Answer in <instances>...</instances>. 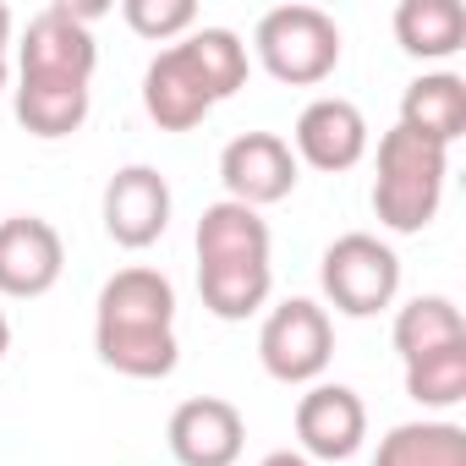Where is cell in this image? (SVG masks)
<instances>
[{"instance_id": "3957f363", "label": "cell", "mask_w": 466, "mask_h": 466, "mask_svg": "<svg viewBox=\"0 0 466 466\" xmlns=\"http://www.w3.org/2000/svg\"><path fill=\"white\" fill-rule=\"evenodd\" d=\"M444 176H450V148L390 127L379 137V176H373V214L395 237H417L433 225L444 203Z\"/></svg>"}, {"instance_id": "5b68a950", "label": "cell", "mask_w": 466, "mask_h": 466, "mask_svg": "<svg viewBox=\"0 0 466 466\" xmlns=\"http://www.w3.org/2000/svg\"><path fill=\"white\" fill-rule=\"evenodd\" d=\"M253 50L275 83L313 88L340 66V28L319 6H275L253 28Z\"/></svg>"}, {"instance_id": "9a60e30c", "label": "cell", "mask_w": 466, "mask_h": 466, "mask_svg": "<svg viewBox=\"0 0 466 466\" xmlns=\"http://www.w3.org/2000/svg\"><path fill=\"white\" fill-rule=\"evenodd\" d=\"M395 127H406V132H417V137H428L439 148L461 143V132H466V77H455V72H422L417 83H406Z\"/></svg>"}, {"instance_id": "8fae6325", "label": "cell", "mask_w": 466, "mask_h": 466, "mask_svg": "<svg viewBox=\"0 0 466 466\" xmlns=\"http://www.w3.org/2000/svg\"><path fill=\"white\" fill-rule=\"evenodd\" d=\"M165 439H170V455L181 466H237L242 444H248V422L219 395H192L170 411Z\"/></svg>"}, {"instance_id": "44dd1931", "label": "cell", "mask_w": 466, "mask_h": 466, "mask_svg": "<svg viewBox=\"0 0 466 466\" xmlns=\"http://www.w3.org/2000/svg\"><path fill=\"white\" fill-rule=\"evenodd\" d=\"M121 17H127V28L137 39H154V45L187 39L198 28V6H192V0H127Z\"/></svg>"}, {"instance_id": "cb8c5ba5", "label": "cell", "mask_w": 466, "mask_h": 466, "mask_svg": "<svg viewBox=\"0 0 466 466\" xmlns=\"http://www.w3.org/2000/svg\"><path fill=\"white\" fill-rule=\"evenodd\" d=\"M12 351V324H6V313H0V357Z\"/></svg>"}, {"instance_id": "9c48e42d", "label": "cell", "mask_w": 466, "mask_h": 466, "mask_svg": "<svg viewBox=\"0 0 466 466\" xmlns=\"http://www.w3.org/2000/svg\"><path fill=\"white\" fill-rule=\"evenodd\" d=\"M165 230H170V181L154 165H121L105 181V237L127 253H143Z\"/></svg>"}, {"instance_id": "ffe728a7", "label": "cell", "mask_w": 466, "mask_h": 466, "mask_svg": "<svg viewBox=\"0 0 466 466\" xmlns=\"http://www.w3.org/2000/svg\"><path fill=\"white\" fill-rule=\"evenodd\" d=\"M406 395L417 406H428V411H444V406L466 400V340L406 362Z\"/></svg>"}, {"instance_id": "30bf717a", "label": "cell", "mask_w": 466, "mask_h": 466, "mask_svg": "<svg viewBox=\"0 0 466 466\" xmlns=\"http://www.w3.org/2000/svg\"><path fill=\"white\" fill-rule=\"evenodd\" d=\"M61 269H66V242L50 219H39V214L0 219V297L34 302V297L56 291Z\"/></svg>"}, {"instance_id": "5bb4252c", "label": "cell", "mask_w": 466, "mask_h": 466, "mask_svg": "<svg viewBox=\"0 0 466 466\" xmlns=\"http://www.w3.org/2000/svg\"><path fill=\"white\" fill-rule=\"evenodd\" d=\"M198 291H203V308L214 319L242 324L269 302L275 264L269 258H208V264H198Z\"/></svg>"}, {"instance_id": "6da1fadb", "label": "cell", "mask_w": 466, "mask_h": 466, "mask_svg": "<svg viewBox=\"0 0 466 466\" xmlns=\"http://www.w3.org/2000/svg\"><path fill=\"white\" fill-rule=\"evenodd\" d=\"M94 351L105 368H116L127 379H170L181 362L176 286L148 264L116 269L94 302Z\"/></svg>"}, {"instance_id": "7c38bea8", "label": "cell", "mask_w": 466, "mask_h": 466, "mask_svg": "<svg viewBox=\"0 0 466 466\" xmlns=\"http://www.w3.org/2000/svg\"><path fill=\"white\" fill-rule=\"evenodd\" d=\"M291 143H297V148H291L297 165H313V170L340 176V170L362 165V154H368V116H362L351 99L324 94V99H313V105L297 116Z\"/></svg>"}, {"instance_id": "8992f818", "label": "cell", "mask_w": 466, "mask_h": 466, "mask_svg": "<svg viewBox=\"0 0 466 466\" xmlns=\"http://www.w3.org/2000/svg\"><path fill=\"white\" fill-rule=\"evenodd\" d=\"M319 286H324L335 313L373 319L400 291V258H395L390 242L368 237V230H346V237H335L324 248V258H319Z\"/></svg>"}, {"instance_id": "ba28073f", "label": "cell", "mask_w": 466, "mask_h": 466, "mask_svg": "<svg viewBox=\"0 0 466 466\" xmlns=\"http://www.w3.org/2000/svg\"><path fill=\"white\" fill-rule=\"evenodd\" d=\"M219 181L230 203H248V208L286 203L297 192V154L280 132H242L219 154Z\"/></svg>"}, {"instance_id": "7a4b0ae2", "label": "cell", "mask_w": 466, "mask_h": 466, "mask_svg": "<svg viewBox=\"0 0 466 466\" xmlns=\"http://www.w3.org/2000/svg\"><path fill=\"white\" fill-rule=\"evenodd\" d=\"M248 83V45L230 28H192L143 72V110L165 132H192L219 99Z\"/></svg>"}, {"instance_id": "52a82bcc", "label": "cell", "mask_w": 466, "mask_h": 466, "mask_svg": "<svg viewBox=\"0 0 466 466\" xmlns=\"http://www.w3.org/2000/svg\"><path fill=\"white\" fill-rule=\"evenodd\" d=\"M335 357V324L313 297H286L258 329V362L275 384H313Z\"/></svg>"}, {"instance_id": "603a6c76", "label": "cell", "mask_w": 466, "mask_h": 466, "mask_svg": "<svg viewBox=\"0 0 466 466\" xmlns=\"http://www.w3.org/2000/svg\"><path fill=\"white\" fill-rule=\"evenodd\" d=\"M258 466H313L308 455H297V450H275V455H264Z\"/></svg>"}, {"instance_id": "277c9868", "label": "cell", "mask_w": 466, "mask_h": 466, "mask_svg": "<svg viewBox=\"0 0 466 466\" xmlns=\"http://www.w3.org/2000/svg\"><path fill=\"white\" fill-rule=\"evenodd\" d=\"M105 6H72V0L45 6L17 45V88H94L99 45L88 23Z\"/></svg>"}, {"instance_id": "7402d4cb", "label": "cell", "mask_w": 466, "mask_h": 466, "mask_svg": "<svg viewBox=\"0 0 466 466\" xmlns=\"http://www.w3.org/2000/svg\"><path fill=\"white\" fill-rule=\"evenodd\" d=\"M6 50H12V12L0 0V88H6Z\"/></svg>"}, {"instance_id": "4fadbf2b", "label": "cell", "mask_w": 466, "mask_h": 466, "mask_svg": "<svg viewBox=\"0 0 466 466\" xmlns=\"http://www.w3.org/2000/svg\"><path fill=\"white\" fill-rule=\"evenodd\" d=\"M297 439L313 461H351L368 439V406L351 384H313L297 400Z\"/></svg>"}, {"instance_id": "ac0fdd59", "label": "cell", "mask_w": 466, "mask_h": 466, "mask_svg": "<svg viewBox=\"0 0 466 466\" xmlns=\"http://www.w3.org/2000/svg\"><path fill=\"white\" fill-rule=\"evenodd\" d=\"M373 466H466V428L461 422H395Z\"/></svg>"}, {"instance_id": "e0dca14e", "label": "cell", "mask_w": 466, "mask_h": 466, "mask_svg": "<svg viewBox=\"0 0 466 466\" xmlns=\"http://www.w3.org/2000/svg\"><path fill=\"white\" fill-rule=\"evenodd\" d=\"M192 242H198V264H208V258H269V225L258 208L219 198L203 208Z\"/></svg>"}, {"instance_id": "2e32d148", "label": "cell", "mask_w": 466, "mask_h": 466, "mask_svg": "<svg viewBox=\"0 0 466 466\" xmlns=\"http://www.w3.org/2000/svg\"><path fill=\"white\" fill-rule=\"evenodd\" d=\"M395 39L417 61H444L466 45V6L461 0H400L395 6Z\"/></svg>"}, {"instance_id": "d6986e66", "label": "cell", "mask_w": 466, "mask_h": 466, "mask_svg": "<svg viewBox=\"0 0 466 466\" xmlns=\"http://www.w3.org/2000/svg\"><path fill=\"white\" fill-rule=\"evenodd\" d=\"M390 340H395L400 362H417V357H428V351H439V346L466 340V319H461V308H455L450 297H411V302L395 313Z\"/></svg>"}]
</instances>
